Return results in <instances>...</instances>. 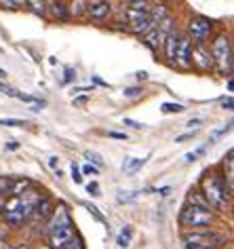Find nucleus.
Instances as JSON below:
<instances>
[{
    "label": "nucleus",
    "mask_w": 234,
    "mask_h": 249,
    "mask_svg": "<svg viewBox=\"0 0 234 249\" xmlns=\"http://www.w3.org/2000/svg\"><path fill=\"white\" fill-rule=\"evenodd\" d=\"M51 7H53V13H55V17H59L61 21H66V19H67V7H66L64 2H53Z\"/></svg>",
    "instance_id": "obj_19"
},
{
    "label": "nucleus",
    "mask_w": 234,
    "mask_h": 249,
    "mask_svg": "<svg viewBox=\"0 0 234 249\" xmlns=\"http://www.w3.org/2000/svg\"><path fill=\"white\" fill-rule=\"evenodd\" d=\"M81 205H83V207H84V209H87V211H89V213H91V215H93V217H95V220H97V222L106 224V217H103V215L100 213V209H97V207H95V205H91L89 201H81Z\"/></svg>",
    "instance_id": "obj_18"
},
{
    "label": "nucleus",
    "mask_w": 234,
    "mask_h": 249,
    "mask_svg": "<svg viewBox=\"0 0 234 249\" xmlns=\"http://www.w3.org/2000/svg\"><path fill=\"white\" fill-rule=\"evenodd\" d=\"M139 196V192L137 190H129V192H118V203H131V201H135V198Z\"/></svg>",
    "instance_id": "obj_23"
},
{
    "label": "nucleus",
    "mask_w": 234,
    "mask_h": 249,
    "mask_svg": "<svg viewBox=\"0 0 234 249\" xmlns=\"http://www.w3.org/2000/svg\"><path fill=\"white\" fill-rule=\"evenodd\" d=\"M122 95L129 97V99H137V97L144 95V89H141V87H127V89L122 91Z\"/></svg>",
    "instance_id": "obj_22"
},
{
    "label": "nucleus",
    "mask_w": 234,
    "mask_h": 249,
    "mask_svg": "<svg viewBox=\"0 0 234 249\" xmlns=\"http://www.w3.org/2000/svg\"><path fill=\"white\" fill-rule=\"evenodd\" d=\"M57 163H59V159H57V157H51V159H49V167H53V169L57 167Z\"/></svg>",
    "instance_id": "obj_37"
},
{
    "label": "nucleus",
    "mask_w": 234,
    "mask_h": 249,
    "mask_svg": "<svg viewBox=\"0 0 234 249\" xmlns=\"http://www.w3.org/2000/svg\"><path fill=\"white\" fill-rule=\"evenodd\" d=\"M97 171H100V169H97L95 165H84V167H83V173H84V176H97Z\"/></svg>",
    "instance_id": "obj_32"
},
{
    "label": "nucleus",
    "mask_w": 234,
    "mask_h": 249,
    "mask_svg": "<svg viewBox=\"0 0 234 249\" xmlns=\"http://www.w3.org/2000/svg\"><path fill=\"white\" fill-rule=\"evenodd\" d=\"M221 106H224V110H232V97H228L221 102Z\"/></svg>",
    "instance_id": "obj_35"
},
{
    "label": "nucleus",
    "mask_w": 234,
    "mask_h": 249,
    "mask_svg": "<svg viewBox=\"0 0 234 249\" xmlns=\"http://www.w3.org/2000/svg\"><path fill=\"white\" fill-rule=\"evenodd\" d=\"M26 121L21 118H0V127H26Z\"/></svg>",
    "instance_id": "obj_21"
},
{
    "label": "nucleus",
    "mask_w": 234,
    "mask_h": 249,
    "mask_svg": "<svg viewBox=\"0 0 234 249\" xmlns=\"http://www.w3.org/2000/svg\"><path fill=\"white\" fill-rule=\"evenodd\" d=\"M87 99L89 97H78V99H74V104H87Z\"/></svg>",
    "instance_id": "obj_41"
},
{
    "label": "nucleus",
    "mask_w": 234,
    "mask_h": 249,
    "mask_svg": "<svg viewBox=\"0 0 234 249\" xmlns=\"http://www.w3.org/2000/svg\"><path fill=\"white\" fill-rule=\"evenodd\" d=\"M161 110L165 112V114H177V112H184L186 108H184L182 104H177V102H165L161 106Z\"/></svg>",
    "instance_id": "obj_17"
},
{
    "label": "nucleus",
    "mask_w": 234,
    "mask_h": 249,
    "mask_svg": "<svg viewBox=\"0 0 234 249\" xmlns=\"http://www.w3.org/2000/svg\"><path fill=\"white\" fill-rule=\"evenodd\" d=\"M72 179L76 184H81L83 182V176H81V169H78V165L76 163H72Z\"/></svg>",
    "instance_id": "obj_28"
},
{
    "label": "nucleus",
    "mask_w": 234,
    "mask_h": 249,
    "mask_svg": "<svg viewBox=\"0 0 234 249\" xmlns=\"http://www.w3.org/2000/svg\"><path fill=\"white\" fill-rule=\"evenodd\" d=\"M190 57H192L196 64H199L201 70H211L213 68V59H211V53L205 45L201 47H194V51H190Z\"/></svg>",
    "instance_id": "obj_10"
},
{
    "label": "nucleus",
    "mask_w": 234,
    "mask_h": 249,
    "mask_svg": "<svg viewBox=\"0 0 234 249\" xmlns=\"http://www.w3.org/2000/svg\"><path fill=\"white\" fill-rule=\"evenodd\" d=\"M84 157H87V159L91 160V163H95V167H97V169H100V167H103V159H101V157H100V154H97V152H91V150H89L87 154H84ZM91 163H89V165H91Z\"/></svg>",
    "instance_id": "obj_24"
},
{
    "label": "nucleus",
    "mask_w": 234,
    "mask_h": 249,
    "mask_svg": "<svg viewBox=\"0 0 234 249\" xmlns=\"http://www.w3.org/2000/svg\"><path fill=\"white\" fill-rule=\"evenodd\" d=\"M26 4H30L36 13H45V7H47V2H36V0H30V2H26Z\"/></svg>",
    "instance_id": "obj_27"
},
{
    "label": "nucleus",
    "mask_w": 234,
    "mask_h": 249,
    "mask_svg": "<svg viewBox=\"0 0 234 249\" xmlns=\"http://www.w3.org/2000/svg\"><path fill=\"white\" fill-rule=\"evenodd\" d=\"M0 93H4V95H9V97H17V89H13V87H7L2 83H0Z\"/></svg>",
    "instance_id": "obj_29"
},
{
    "label": "nucleus",
    "mask_w": 234,
    "mask_h": 249,
    "mask_svg": "<svg viewBox=\"0 0 234 249\" xmlns=\"http://www.w3.org/2000/svg\"><path fill=\"white\" fill-rule=\"evenodd\" d=\"M15 249H30L28 245H19V247H15Z\"/></svg>",
    "instance_id": "obj_44"
},
{
    "label": "nucleus",
    "mask_w": 234,
    "mask_h": 249,
    "mask_svg": "<svg viewBox=\"0 0 234 249\" xmlns=\"http://www.w3.org/2000/svg\"><path fill=\"white\" fill-rule=\"evenodd\" d=\"M228 239L226 234L215 232V230H192L184 232V243L188 249H219Z\"/></svg>",
    "instance_id": "obj_3"
},
{
    "label": "nucleus",
    "mask_w": 234,
    "mask_h": 249,
    "mask_svg": "<svg viewBox=\"0 0 234 249\" xmlns=\"http://www.w3.org/2000/svg\"><path fill=\"white\" fill-rule=\"evenodd\" d=\"M87 192L91 196H100L101 195V192H100V184H97V182H89L87 184Z\"/></svg>",
    "instance_id": "obj_25"
},
{
    "label": "nucleus",
    "mask_w": 234,
    "mask_h": 249,
    "mask_svg": "<svg viewBox=\"0 0 234 249\" xmlns=\"http://www.w3.org/2000/svg\"><path fill=\"white\" fill-rule=\"evenodd\" d=\"M127 17H129V26H131V30L135 34H148L152 30L150 26V15L144 13V11H131L127 9Z\"/></svg>",
    "instance_id": "obj_8"
},
{
    "label": "nucleus",
    "mask_w": 234,
    "mask_h": 249,
    "mask_svg": "<svg viewBox=\"0 0 234 249\" xmlns=\"http://www.w3.org/2000/svg\"><path fill=\"white\" fill-rule=\"evenodd\" d=\"M196 131H199V129H196ZM196 131H188V133H184V135H177V138H175V142H177V144H182V142H188V140H192L194 135H196Z\"/></svg>",
    "instance_id": "obj_31"
},
{
    "label": "nucleus",
    "mask_w": 234,
    "mask_h": 249,
    "mask_svg": "<svg viewBox=\"0 0 234 249\" xmlns=\"http://www.w3.org/2000/svg\"><path fill=\"white\" fill-rule=\"evenodd\" d=\"M177 42H180V36L175 32H171L167 38H165V45H167V57L169 61H175V51H177Z\"/></svg>",
    "instance_id": "obj_14"
},
{
    "label": "nucleus",
    "mask_w": 234,
    "mask_h": 249,
    "mask_svg": "<svg viewBox=\"0 0 234 249\" xmlns=\"http://www.w3.org/2000/svg\"><path fill=\"white\" fill-rule=\"evenodd\" d=\"M158 192H161V195H163V196H167V195H169V192H171V188H169V186H165V188H161V190H158Z\"/></svg>",
    "instance_id": "obj_40"
},
{
    "label": "nucleus",
    "mask_w": 234,
    "mask_h": 249,
    "mask_svg": "<svg viewBox=\"0 0 234 249\" xmlns=\"http://www.w3.org/2000/svg\"><path fill=\"white\" fill-rule=\"evenodd\" d=\"M180 68L184 70H188L190 66H192V57H190V38L186 36H180V42H177V51H175V61Z\"/></svg>",
    "instance_id": "obj_9"
},
{
    "label": "nucleus",
    "mask_w": 234,
    "mask_h": 249,
    "mask_svg": "<svg viewBox=\"0 0 234 249\" xmlns=\"http://www.w3.org/2000/svg\"><path fill=\"white\" fill-rule=\"evenodd\" d=\"M87 91H93V89H89V87H78V89H74V93H87Z\"/></svg>",
    "instance_id": "obj_39"
},
{
    "label": "nucleus",
    "mask_w": 234,
    "mask_h": 249,
    "mask_svg": "<svg viewBox=\"0 0 234 249\" xmlns=\"http://www.w3.org/2000/svg\"><path fill=\"white\" fill-rule=\"evenodd\" d=\"M209 53H211L213 64L219 68V72L226 74V76H230V72H232V42H230V36L219 34L217 38L213 40L211 51Z\"/></svg>",
    "instance_id": "obj_4"
},
{
    "label": "nucleus",
    "mask_w": 234,
    "mask_h": 249,
    "mask_svg": "<svg viewBox=\"0 0 234 249\" xmlns=\"http://www.w3.org/2000/svg\"><path fill=\"white\" fill-rule=\"evenodd\" d=\"M188 32H190V36H192V40H194L196 47L205 45L207 38H209V34H211V21H209L207 17H196V19L190 21ZM192 40H190V42H192Z\"/></svg>",
    "instance_id": "obj_7"
},
{
    "label": "nucleus",
    "mask_w": 234,
    "mask_h": 249,
    "mask_svg": "<svg viewBox=\"0 0 234 249\" xmlns=\"http://www.w3.org/2000/svg\"><path fill=\"white\" fill-rule=\"evenodd\" d=\"M144 165H146V159H133V157H127V159H125V163H122V171H125L127 176H133V173H137Z\"/></svg>",
    "instance_id": "obj_13"
},
{
    "label": "nucleus",
    "mask_w": 234,
    "mask_h": 249,
    "mask_svg": "<svg viewBox=\"0 0 234 249\" xmlns=\"http://www.w3.org/2000/svg\"><path fill=\"white\" fill-rule=\"evenodd\" d=\"M182 226L186 228H202V226H211L215 224V215L211 213V209H201V207H188L182 211L180 215Z\"/></svg>",
    "instance_id": "obj_5"
},
{
    "label": "nucleus",
    "mask_w": 234,
    "mask_h": 249,
    "mask_svg": "<svg viewBox=\"0 0 234 249\" xmlns=\"http://www.w3.org/2000/svg\"><path fill=\"white\" fill-rule=\"evenodd\" d=\"M84 7H87V2H83V0H76V2L72 4V13L74 15H81L83 11H84Z\"/></svg>",
    "instance_id": "obj_26"
},
{
    "label": "nucleus",
    "mask_w": 234,
    "mask_h": 249,
    "mask_svg": "<svg viewBox=\"0 0 234 249\" xmlns=\"http://www.w3.org/2000/svg\"><path fill=\"white\" fill-rule=\"evenodd\" d=\"M108 135H110V138H114V140H127V135L125 133H118V131H110Z\"/></svg>",
    "instance_id": "obj_34"
},
{
    "label": "nucleus",
    "mask_w": 234,
    "mask_h": 249,
    "mask_svg": "<svg viewBox=\"0 0 234 249\" xmlns=\"http://www.w3.org/2000/svg\"><path fill=\"white\" fill-rule=\"evenodd\" d=\"M201 123H202L201 118H194V121H190V123H188V124H190V131H192V127H194V129H199V124H201Z\"/></svg>",
    "instance_id": "obj_36"
},
{
    "label": "nucleus",
    "mask_w": 234,
    "mask_h": 249,
    "mask_svg": "<svg viewBox=\"0 0 234 249\" xmlns=\"http://www.w3.org/2000/svg\"><path fill=\"white\" fill-rule=\"evenodd\" d=\"M72 80H76V72H74L72 68H67V70H66V76H64V83H72Z\"/></svg>",
    "instance_id": "obj_33"
},
{
    "label": "nucleus",
    "mask_w": 234,
    "mask_h": 249,
    "mask_svg": "<svg viewBox=\"0 0 234 249\" xmlns=\"http://www.w3.org/2000/svg\"><path fill=\"white\" fill-rule=\"evenodd\" d=\"M72 239H74V224L72 222L49 228V241H51V245L55 249H66Z\"/></svg>",
    "instance_id": "obj_6"
},
{
    "label": "nucleus",
    "mask_w": 234,
    "mask_h": 249,
    "mask_svg": "<svg viewBox=\"0 0 234 249\" xmlns=\"http://www.w3.org/2000/svg\"><path fill=\"white\" fill-rule=\"evenodd\" d=\"M87 13L93 17V19H106L112 11V4L110 2H103V0H97V2H87Z\"/></svg>",
    "instance_id": "obj_11"
},
{
    "label": "nucleus",
    "mask_w": 234,
    "mask_h": 249,
    "mask_svg": "<svg viewBox=\"0 0 234 249\" xmlns=\"http://www.w3.org/2000/svg\"><path fill=\"white\" fill-rule=\"evenodd\" d=\"M42 201V195L38 190H26L19 196H13L4 203V215H7L9 224H21L23 220H28L32 215L34 207Z\"/></svg>",
    "instance_id": "obj_1"
},
{
    "label": "nucleus",
    "mask_w": 234,
    "mask_h": 249,
    "mask_svg": "<svg viewBox=\"0 0 234 249\" xmlns=\"http://www.w3.org/2000/svg\"><path fill=\"white\" fill-rule=\"evenodd\" d=\"M0 78H7V70H2V68H0Z\"/></svg>",
    "instance_id": "obj_43"
},
{
    "label": "nucleus",
    "mask_w": 234,
    "mask_h": 249,
    "mask_svg": "<svg viewBox=\"0 0 234 249\" xmlns=\"http://www.w3.org/2000/svg\"><path fill=\"white\" fill-rule=\"evenodd\" d=\"M21 4H26V2H13V0H0V7H2V9H17V7H21Z\"/></svg>",
    "instance_id": "obj_30"
},
{
    "label": "nucleus",
    "mask_w": 234,
    "mask_h": 249,
    "mask_svg": "<svg viewBox=\"0 0 234 249\" xmlns=\"http://www.w3.org/2000/svg\"><path fill=\"white\" fill-rule=\"evenodd\" d=\"M127 9L131 11H144V13H148L150 11V2H146V0H133V2H127Z\"/></svg>",
    "instance_id": "obj_20"
},
{
    "label": "nucleus",
    "mask_w": 234,
    "mask_h": 249,
    "mask_svg": "<svg viewBox=\"0 0 234 249\" xmlns=\"http://www.w3.org/2000/svg\"><path fill=\"white\" fill-rule=\"evenodd\" d=\"M165 36L158 32V30H150V32L146 34V45L152 49V51H158V47H161V42H163Z\"/></svg>",
    "instance_id": "obj_15"
},
{
    "label": "nucleus",
    "mask_w": 234,
    "mask_h": 249,
    "mask_svg": "<svg viewBox=\"0 0 234 249\" xmlns=\"http://www.w3.org/2000/svg\"><path fill=\"white\" fill-rule=\"evenodd\" d=\"M137 78L139 80H146L148 78V72H137Z\"/></svg>",
    "instance_id": "obj_42"
},
{
    "label": "nucleus",
    "mask_w": 234,
    "mask_h": 249,
    "mask_svg": "<svg viewBox=\"0 0 234 249\" xmlns=\"http://www.w3.org/2000/svg\"><path fill=\"white\" fill-rule=\"evenodd\" d=\"M131 239H133V228L131 226H125L120 230V234L116 236V245L122 247V249H127L129 245H131Z\"/></svg>",
    "instance_id": "obj_16"
},
{
    "label": "nucleus",
    "mask_w": 234,
    "mask_h": 249,
    "mask_svg": "<svg viewBox=\"0 0 234 249\" xmlns=\"http://www.w3.org/2000/svg\"><path fill=\"white\" fill-rule=\"evenodd\" d=\"M125 124H131V127H135V129H139L141 124L139 123H135V121H131V118H125Z\"/></svg>",
    "instance_id": "obj_38"
},
{
    "label": "nucleus",
    "mask_w": 234,
    "mask_h": 249,
    "mask_svg": "<svg viewBox=\"0 0 234 249\" xmlns=\"http://www.w3.org/2000/svg\"><path fill=\"white\" fill-rule=\"evenodd\" d=\"M32 215L36 217V220H42V222H45L47 217H51L53 215V201L49 196H42V201L34 207Z\"/></svg>",
    "instance_id": "obj_12"
},
{
    "label": "nucleus",
    "mask_w": 234,
    "mask_h": 249,
    "mask_svg": "<svg viewBox=\"0 0 234 249\" xmlns=\"http://www.w3.org/2000/svg\"><path fill=\"white\" fill-rule=\"evenodd\" d=\"M230 188L224 184V179L215 173H209V176L202 179V195L207 198V205L209 207H215V209H221L226 207V201L230 198Z\"/></svg>",
    "instance_id": "obj_2"
}]
</instances>
